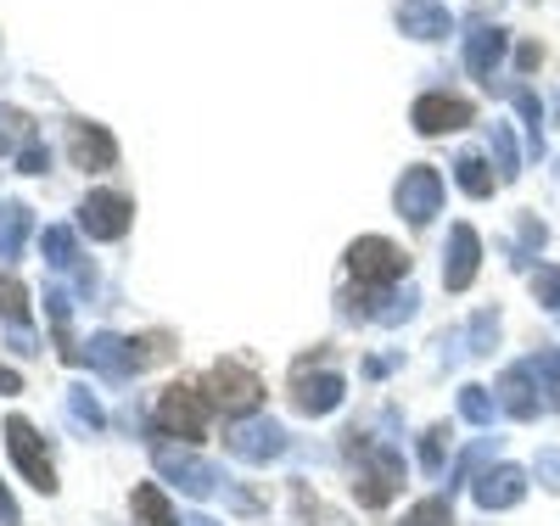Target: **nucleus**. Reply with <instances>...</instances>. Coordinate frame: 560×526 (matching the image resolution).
<instances>
[{
    "label": "nucleus",
    "instance_id": "36",
    "mask_svg": "<svg viewBox=\"0 0 560 526\" xmlns=\"http://www.w3.org/2000/svg\"><path fill=\"white\" fill-rule=\"evenodd\" d=\"M18 168H23V174H45V168H51V152H45L39 140H34V147L18 152Z\"/></svg>",
    "mask_w": 560,
    "mask_h": 526
},
{
    "label": "nucleus",
    "instance_id": "3",
    "mask_svg": "<svg viewBox=\"0 0 560 526\" xmlns=\"http://www.w3.org/2000/svg\"><path fill=\"white\" fill-rule=\"evenodd\" d=\"M348 269L359 274V285H393L409 274V258L398 242H387V235H359V242L348 247Z\"/></svg>",
    "mask_w": 560,
    "mask_h": 526
},
{
    "label": "nucleus",
    "instance_id": "7",
    "mask_svg": "<svg viewBox=\"0 0 560 526\" xmlns=\"http://www.w3.org/2000/svg\"><path fill=\"white\" fill-rule=\"evenodd\" d=\"M158 425L168 437H202L208 432V398L197 387H185V381H174L158 398Z\"/></svg>",
    "mask_w": 560,
    "mask_h": 526
},
{
    "label": "nucleus",
    "instance_id": "8",
    "mask_svg": "<svg viewBox=\"0 0 560 526\" xmlns=\"http://www.w3.org/2000/svg\"><path fill=\"white\" fill-rule=\"evenodd\" d=\"M208 398L224 409V414H253L258 409V398H264V381L253 375V370H242V364H213L208 370Z\"/></svg>",
    "mask_w": 560,
    "mask_h": 526
},
{
    "label": "nucleus",
    "instance_id": "24",
    "mask_svg": "<svg viewBox=\"0 0 560 526\" xmlns=\"http://www.w3.org/2000/svg\"><path fill=\"white\" fill-rule=\"evenodd\" d=\"M23 147H34V124L18 107H0V157H18Z\"/></svg>",
    "mask_w": 560,
    "mask_h": 526
},
{
    "label": "nucleus",
    "instance_id": "23",
    "mask_svg": "<svg viewBox=\"0 0 560 526\" xmlns=\"http://www.w3.org/2000/svg\"><path fill=\"white\" fill-rule=\"evenodd\" d=\"M510 102H516V113H522V124H527L533 157H544V107H538V95H533L527 84H510Z\"/></svg>",
    "mask_w": 560,
    "mask_h": 526
},
{
    "label": "nucleus",
    "instance_id": "17",
    "mask_svg": "<svg viewBox=\"0 0 560 526\" xmlns=\"http://www.w3.org/2000/svg\"><path fill=\"white\" fill-rule=\"evenodd\" d=\"M398 28L409 39H448V7L443 0H398Z\"/></svg>",
    "mask_w": 560,
    "mask_h": 526
},
{
    "label": "nucleus",
    "instance_id": "25",
    "mask_svg": "<svg viewBox=\"0 0 560 526\" xmlns=\"http://www.w3.org/2000/svg\"><path fill=\"white\" fill-rule=\"evenodd\" d=\"M522 370L533 375V387L544 393V404L560 409V353H538V359H527Z\"/></svg>",
    "mask_w": 560,
    "mask_h": 526
},
{
    "label": "nucleus",
    "instance_id": "30",
    "mask_svg": "<svg viewBox=\"0 0 560 526\" xmlns=\"http://www.w3.org/2000/svg\"><path fill=\"white\" fill-rule=\"evenodd\" d=\"M493 342H499V314H493V308H482L471 325H465V353L482 359V353H493Z\"/></svg>",
    "mask_w": 560,
    "mask_h": 526
},
{
    "label": "nucleus",
    "instance_id": "13",
    "mask_svg": "<svg viewBox=\"0 0 560 526\" xmlns=\"http://www.w3.org/2000/svg\"><path fill=\"white\" fill-rule=\"evenodd\" d=\"M409 124L415 135H454L471 124V102H459V95H420L409 107Z\"/></svg>",
    "mask_w": 560,
    "mask_h": 526
},
{
    "label": "nucleus",
    "instance_id": "4",
    "mask_svg": "<svg viewBox=\"0 0 560 526\" xmlns=\"http://www.w3.org/2000/svg\"><path fill=\"white\" fill-rule=\"evenodd\" d=\"M393 208H398L409 224H432V219L443 213V174H438L432 163L404 168V179H398V190H393Z\"/></svg>",
    "mask_w": 560,
    "mask_h": 526
},
{
    "label": "nucleus",
    "instance_id": "26",
    "mask_svg": "<svg viewBox=\"0 0 560 526\" xmlns=\"http://www.w3.org/2000/svg\"><path fill=\"white\" fill-rule=\"evenodd\" d=\"M454 179H459L465 197H493V168H488L477 152H465V157L454 163Z\"/></svg>",
    "mask_w": 560,
    "mask_h": 526
},
{
    "label": "nucleus",
    "instance_id": "37",
    "mask_svg": "<svg viewBox=\"0 0 560 526\" xmlns=\"http://www.w3.org/2000/svg\"><path fill=\"white\" fill-rule=\"evenodd\" d=\"M23 515H18V504H12V493H7V482H0V526H18Z\"/></svg>",
    "mask_w": 560,
    "mask_h": 526
},
{
    "label": "nucleus",
    "instance_id": "28",
    "mask_svg": "<svg viewBox=\"0 0 560 526\" xmlns=\"http://www.w3.org/2000/svg\"><path fill=\"white\" fill-rule=\"evenodd\" d=\"M68 420L79 425V432H102L107 425V414H102L96 398H90V387H68Z\"/></svg>",
    "mask_w": 560,
    "mask_h": 526
},
{
    "label": "nucleus",
    "instance_id": "33",
    "mask_svg": "<svg viewBox=\"0 0 560 526\" xmlns=\"http://www.w3.org/2000/svg\"><path fill=\"white\" fill-rule=\"evenodd\" d=\"M533 297H538L549 314H560V269H555V264H544V269L533 274Z\"/></svg>",
    "mask_w": 560,
    "mask_h": 526
},
{
    "label": "nucleus",
    "instance_id": "5",
    "mask_svg": "<svg viewBox=\"0 0 560 526\" xmlns=\"http://www.w3.org/2000/svg\"><path fill=\"white\" fill-rule=\"evenodd\" d=\"M224 448L236 454L242 465H269V459L287 454V432H280V420H269V414H247V420L230 425Z\"/></svg>",
    "mask_w": 560,
    "mask_h": 526
},
{
    "label": "nucleus",
    "instance_id": "39",
    "mask_svg": "<svg viewBox=\"0 0 560 526\" xmlns=\"http://www.w3.org/2000/svg\"><path fill=\"white\" fill-rule=\"evenodd\" d=\"M0 393H18V370H0Z\"/></svg>",
    "mask_w": 560,
    "mask_h": 526
},
{
    "label": "nucleus",
    "instance_id": "35",
    "mask_svg": "<svg viewBox=\"0 0 560 526\" xmlns=\"http://www.w3.org/2000/svg\"><path fill=\"white\" fill-rule=\"evenodd\" d=\"M533 476L549 488V493H560V448H538V465H533Z\"/></svg>",
    "mask_w": 560,
    "mask_h": 526
},
{
    "label": "nucleus",
    "instance_id": "20",
    "mask_svg": "<svg viewBox=\"0 0 560 526\" xmlns=\"http://www.w3.org/2000/svg\"><path fill=\"white\" fill-rule=\"evenodd\" d=\"M129 510H135V526H179V515H174V504H168V493L158 482H140Z\"/></svg>",
    "mask_w": 560,
    "mask_h": 526
},
{
    "label": "nucleus",
    "instance_id": "21",
    "mask_svg": "<svg viewBox=\"0 0 560 526\" xmlns=\"http://www.w3.org/2000/svg\"><path fill=\"white\" fill-rule=\"evenodd\" d=\"M28 230H34V213L23 202H0V264H12L23 253Z\"/></svg>",
    "mask_w": 560,
    "mask_h": 526
},
{
    "label": "nucleus",
    "instance_id": "9",
    "mask_svg": "<svg viewBox=\"0 0 560 526\" xmlns=\"http://www.w3.org/2000/svg\"><path fill=\"white\" fill-rule=\"evenodd\" d=\"M7 448H12V459H18V470L28 476V488H39V493H57V465H51V454L39 448V437H34V425L28 420H7Z\"/></svg>",
    "mask_w": 560,
    "mask_h": 526
},
{
    "label": "nucleus",
    "instance_id": "10",
    "mask_svg": "<svg viewBox=\"0 0 560 526\" xmlns=\"http://www.w3.org/2000/svg\"><path fill=\"white\" fill-rule=\"evenodd\" d=\"M84 348H90L84 359L96 364L107 381H129V375H140V370L152 364V353H147V348L129 342V337H113V330H102V337H90Z\"/></svg>",
    "mask_w": 560,
    "mask_h": 526
},
{
    "label": "nucleus",
    "instance_id": "14",
    "mask_svg": "<svg viewBox=\"0 0 560 526\" xmlns=\"http://www.w3.org/2000/svg\"><path fill=\"white\" fill-rule=\"evenodd\" d=\"M342 393H348V381L337 375V370H314L308 375V364L292 375V404L303 409V414H331L337 404H342Z\"/></svg>",
    "mask_w": 560,
    "mask_h": 526
},
{
    "label": "nucleus",
    "instance_id": "1",
    "mask_svg": "<svg viewBox=\"0 0 560 526\" xmlns=\"http://www.w3.org/2000/svg\"><path fill=\"white\" fill-rule=\"evenodd\" d=\"M152 465L168 476L179 493H191V499H213L219 482H224L213 459H202V454H191V448H179V443H152Z\"/></svg>",
    "mask_w": 560,
    "mask_h": 526
},
{
    "label": "nucleus",
    "instance_id": "19",
    "mask_svg": "<svg viewBox=\"0 0 560 526\" xmlns=\"http://www.w3.org/2000/svg\"><path fill=\"white\" fill-rule=\"evenodd\" d=\"M39 253H45V264H51V269H73L79 285H90V269H79V235H73L68 224L45 230V235H39Z\"/></svg>",
    "mask_w": 560,
    "mask_h": 526
},
{
    "label": "nucleus",
    "instance_id": "22",
    "mask_svg": "<svg viewBox=\"0 0 560 526\" xmlns=\"http://www.w3.org/2000/svg\"><path fill=\"white\" fill-rule=\"evenodd\" d=\"M415 308H420V292H415V285H404V292H382V297H370L364 319H376V325H404V319H415Z\"/></svg>",
    "mask_w": 560,
    "mask_h": 526
},
{
    "label": "nucleus",
    "instance_id": "38",
    "mask_svg": "<svg viewBox=\"0 0 560 526\" xmlns=\"http://www.w3.org/2000/svg\"><path fill=\"white\" fill-rule=\"evenodd\" d=\"M538 57H544L538 45H522V51H516V68H522V73H533V68H538Z\"/></svg>",
    "mask_w": 560,
    "mask_h": 526
},
{
    "label": "nucleus",
    "instance_id": "2",
    "mask_svg": "<svg viewBox=\"0 0 560 526\" xmlns=\"http://www.w3.org/2000/svg\"><path fill=\"white\" fill-rule=\"evenodd\" d=\"M353 448H359V459H364L353 493H359V504H364V510H382V504L398 493V482H404V459H398L387 443L370 448V443H359V437H353Z\"/></svg>",
    "mask_w": 560,
    "mask_h": 526
},
{
    "label": "nucleus",
    "instance_id": "12",
    "mask_svg": "<svg viewBox=\"0 0 560 526\" xmlns=\"http://www.w3.org/2000/svg\"><path fill=\"white\" fill-rule=\"evenodd\" d=\"M482 269V235L471 224H454L448 230V253H443V285L448 292H465Z\"/></svg>",
    "mask_w": 560,
    "mask_h": 526
},
{
    "label": "nucleus",
    "instance_id": "29",
    "mask_svg": "<svg viewBox=\"0 0 560 526\" xmlns=\"http://www.w3.org/2000/svg\"><path fill=\"white\" fill-rule=\"evenodd\" d=\"M0 319H7L12 330H28V292L12 274H0Z\"/></svg>",
    "mask_w": 560,
    "mask_h": 526
},
{
    "label": "nucleus",
    "instance_id": "31",
    "mask_svg": "<svg viewBox=\"0 0 560 526\" xmlns=\"http://www.w3.org/2000/svg\"><path fill=\"white\" fill-rule=\"evenodd\" d=\"M488 152H493V163H499V179H504V185L522 174V163H516V140H510V129H504V124H493V140H488Z\"/></svg>",
    "mask_w": 560,
    "mask_h": 526
},
{
    "label": "nucleus",
    "instance_id": "32",
    "mask_svg": "<svg viewBox=\"0 0 560 526\" xmlns=\"http://www.w3.org/2000/svg\"><path fill=\"white\" fill-rule=\"evenodd\" d=\"M404 526H454V510H448V499H420L404 515Z\"/></svg>",
    "mask_w": 560,
    "mask_h": 526
},
{
    "label": "nucleus",
    "instance_id": "27",
    "mask_svg": "<svg viewBox=\"0 0 560 526\" xmlns=\"http://www.w3.org/2000/svg\"><path fill=\"white\" fill-rule=\"evenodd\" d=\"M459 414L471 420V425H493V414H499V393H488V387H459Z\"/></svg>",
    "mask_w": 560,
    "mask_h": 526
},
{
    "label": "nucleus",
    "instance_id": "11",
    "mask_svg": "<svg viewBox=\"0 0 560 526\" xmlns=\"http://www.w3.org/2000/svg\"><path fill=\"white\" fill-rule=\"evenodd\" d=\"M68 157H73V168H84V174H102V168L118 163V140H113L102 124L73 118V124H68Z\"/></svg>",
    "mask_w": 560,
    "mask_h": 526
},
{
    "label": "nucleus",
    "instance_id": "18",
    "mask_svg": "<svg viewBox=\"0 0 560 526\" xmlns=\"http://www.w3.org/2000/svg\"><path fill=\"white\" fill-rule=\"evenodd\" d=\"M499 409H504L510 420H538L544 398H538V387H533V375H527L522 364L499 375Z\"/></svg>",
    "mask_w": 560,
    "mask_h": 526
},
{
    "label": "nucleus",
    "instance_id": "34",
    "mask_svg": "<svg viewBox=\"0 0 560 526\" xmlns=\"http://www.w3.org/2000/svg\"><path fill=\"white\" fill-rule=\"evenodd\" d=\"M443 443H448V425H432V432L420 437V470H427V476L443 470Z\"/></svg>",
    "mask_w": 560,
    "mask_h": 526
},
{
    "label": "nucleus",
    "instance_id": "16",
    "mask_svg": "<svg viewBox=\"0 0 560 526\" xmlns=\"http://www.w3.org/2000/svg\"><path fill=\"white\" fill-rule=\"evenodd\" d=\"M504 45H510V34L499 23H477L471 34H465V68H471L482 84H493V68L504 62Z\"/></svg>",
    "mask_w": 560,
    "mask_h": 526
},
{
    "label": "nucleus",
    "instance_id": "6",
    "mask_svg": "<svg viewBox=\"0 0 560 526\" xmlns=\"http://www.w3.org/2000/svg\"><path fill=\"white\" fill-rule=\"evenodd\" d=\"M129 224H135V202L124 197V190H90V197L79 202V230L90 235V242H118Z\"/></svg>",
    "mask_w": 560,
    "mask_h": 526
},
{
    "label": "nucleus",
    "instance_id": "15",
    "mask_svg": "<svg viewBox=\"0 0 560 526\" xmlns=\"http://www.w3.org/2000/svg\"><path fill=\"white\" fill-rule=\"evenodd\" d=\"M471 493H477L482 510H516L527 499V470L522 465H493L471 482Z\"/></svg>",
    "mask_w": 560,
    "mask_h": 526
},
{
    "label": "nucleus",
    "instance_id": "40",
    "mask_svg": "<svg viewBox=\"0 0 560 526\" xmlns=\"http://www.w3.org/2000/svg\"><path fill=\"white\" fill-rule=\"evenodd\" d=\"M179 526H219V521H213V515H185Z\"/></svg>",
    "mask_w": 560,
    "mask_h": 526
}]
</instances>
